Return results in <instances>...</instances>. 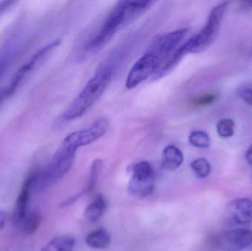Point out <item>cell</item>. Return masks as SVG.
Returning a JSON list of instances; mask_svg holds the SVG:
<instances>
[{
	"mask_svg": "<svg viewBox=\"0 0 252 251\" xmlns=\"http://www.w3.org/2000/svg\"><path fill=\"white\" fill-rule=\"evenodd\" d=\"M154 1H120L108 13L97 33L87 42L84 50L95 53L106 45L117 32L134 22L148 10Z\"/></svg>",
	"mask_w": 252,
	"mask_h": 251,
	"instance_id": "1",
	"label": "cell"
},
{
	"mask_svg": "<svg viewBox=\"0 0 252 251\" xmlns=\"http://www.w3.org/2000/svg\"><path fill=\"white\" fill-rule=\"evenodd\" d=\"M77 149L62 141L50 163L40 170L41 187L56 182L69 172L73 165Z\"/></svg>",
	"mask_w": 252,
	"mask_h": 251,
	"instance_id": "4",
	"label": "cell"
},
{
	"mask_svg": "<svg viewBox=\"0 0 252 251\" xmlns=\"http://www.w3.org/2000/svg\"><path fill=\"white\" fill-rule=\"evenodd\" d=\"M190 166L196 176L199 178H207L211 172V165L204 158L195 159L191 163Z\"/></svg>",
	"mask_w": 252,
	"mask_h": 251,
	"instance_id": "19",
	"label": "cell"
},
{
	"mask_svg": "<svg viewBox=\"0 0 252 251\" xmlns=\"http://www.w3.org/2000/svg\"><path fill=\"white\" fill-rule=\"evenodd\" d=\"M103 166V162L101 159H97L93 162L91 168H90V176H89L87 187H85L84 190L81 192L83 195L87 194V193L93 191L96 184H97V180L100 177V173H101Z\"/></svg>",
	"mask_w": 252,
	"mask_h": 251,
	"instance_id": "18",
	"label": "cell"
},
{
	"mask_svg": "<svg viewBox=\"0 0 252 251\" xmlns=\"http://www.w3.org/2000/svg\"><path fill=\"white\" fill-rule=\"evenodd\" d=\"M231 216L235 223L247 225L252 222V200L241 198L234 200L229 204Z\"/></svg>",
	"mask_w": 252,
	"mask_h": 251,
	"instance_id": "12",
	"label": "cell"
},
{
	"mask_svg": "<svg viewBox=\"0 0 252 251\" xmlns=\"http://www.w3.org/2000/svg\"></svg>",
	"mask_w": 252,
	"mask_h": 251,
	"instance_id": "27",
	"label": "cell"
},
{
	"mask_svg": "<svg viewBox=\"0 0 252 251\" xmlns=\"http://www.w3.org/2000/svg\"><path fill=\"white\" fill-rule=\"evenodd\" d=\"M191 145L198 148H208L210 146V139L207 133L202 131H195L189 136Z\"/></svg>",
	"mask_w": 252,
	"mask_h": 251,
	"instance_id": "20",
	"label": "cell"
},
{
	"mask_svg": "<svg viewBox=\"0 0 252 251\" xmlns=\"http://www.w3.org/2000/svg\"><path fill=\"white\" fill-rule=\"evenodd\" d=\"M37 182L38 171L32 172L24 181L23 185L16 199L13 212V223L16 226H19L28 214V205L31 193L35 187H37Z\"/></svg>",
	"mask_w": 252,
	"mask_h": 251,
	"instance_id": "9",
	"label": "cell"
},
{
	"mask_svg": "<svg viewBox=\"0 0 252 251\" xmlns=\"http://www.w3.org/2000/svg\"><path fill=\"white\" fill-rule=\"evenodd\" d=\"M188 32V28H182L159 35L151 43L148 51L157 55L164 64L179 48L178 47L185 39Z\"/></svg>",
	"mask_w": 252,
	"mask_h": 251,
	"instance_id": "7",
	"label": "cell"
},
{
	"mask_svg": "<svg viewBox=\"0 0 252 251\" xmlns=\"http://www.w3.org/2000/svg\"><path fill=\"white\" fill-rule=\"evenodd\" d=\"M163 66V62L158 56L151 51H147L133 64L127 74L126 86L133 89L151 76H155Z\"/></svg>",
	"mask_w": 252,
	"mask_h": 251,
	"instance_id": "6",
	"label": "cell"
},
{
	"mask_svg": "<svg viewBox=\"0 0 252 251\" xmlns=\"http://www.w3.org/2000/svg\"><path fill=\"white\" fill-rule=\"evenodd\" d=\"M215 100H216V96L214 94H206V95L202 96V97L197 99L195 101V104L196 106H206V105L213 103Z\"/></svg>",
	"mask_w": 252,
	"mask_h": 251,
	"instance_id": "23",
	"label": "cell"
},
{
	"mask_svg": "<svg viewBox=\"0 0 252 251\" xmlns=\"http://www.w3.org/2000/svg\"><path fill=\"white\" fill-rule=\"evenodd\" d=\"M252 245V231L236 228L226 231L219 239V246L228 251H239Z\"/></svg>",
	"mask_w": 252,
	"mask_h": 251,
	"instance_id": "11",
	"label": "cell"
},
{
	"mask_svg": "<svg viewBox=\"0 0 252 251\" xmlns=\"http://www.w3.org/2000/svg\"><path fill=\"white\" fill-rule=\"evenodd\" d=\"M238 95L246 103L252 106V89L251 88H241L238 90Z\"/></svg>",
	"mask_w": 252,
	"mask_h": 251,
	"instance_id": "22",
	"label": "cell"
},
{
	"mask_svg": "<svg viewBox=\"0 0 252 251\" xmlns=\"http://www.w3.org/2000/svg\"><path fill=\"white\" fill-rule=\"evenodd\" d=\"M82 195V193L81 192V193H78V194L74 195L68 197L66 200L62 202L61 206H62V207H67V206H72V204H74V203L80 198V197H81Z\"/></svg>",
	"mask_w": 252,
	"mask_h": 251,
	"instance_id": "24",
	"label": "cell"
},
{
	"mask_svg": "<svg viewBox=\"0 0 252 251\" xmlns=\"http://www.w3.org/2000/svg\"><path fill=\"white\" fill-rule=\"evenodd\" d=\"M115 70L113 63L102 65L61 115L60 120L69 122L84 116L104 94L113 79Z\"/></svg>",
	"mask_w": 252,
	"mask_h": 251,
	"instance_id": "2",
	"label": "cell"
},
{
	"mask_svg": "<svg viewBox=\"0 0 252 251\" xmlns=\"http://www.w3.org/2000/svg\"><path fill=\"white\" fill-rule=\"evenodd\" d=\"M109 126L106 118L100 117L85 129L71 133L65 137L63 141L78 150L79 147L89 145L101 138Z\"/></svg>",
	"mask_w": 252,
	"mask_h": 251,
	"instance_id": "8",
	"label": "cell"
},
{
	"mask_svg": "<svg viewBox=\"0 0 252 251\" xmlns=\"http://www.w3.org/2000/svg\"><path fill=\"white\" fill-rule=\"evenodd\" d=\"M184 162V156L179 147L175 145H168L163 150V168L167 171H175L182 166Z\"/></svg>",
	"mask_w": 252,
	"mask_h": 251,
	"instance_id": "13",
	"label": "cell"
},
{
	"mask_svg": "<svg viewBox=\"0 0 252 251\" xmlns=\"http://www.w3.org/2000/svg\"><path fill=\"white\" fill-rule=\"evenodd\" d=\"M6 223V213L4 211L0 210V231L4 228Z\"/></svg>",
	"mask_w": 252,
	"mask_h": 251,
	"instance_id": "25",
	"label": "cell"
},
{
	"mask_svg": "<svg viewBox=\"0 0 252 251\" xmlns=\"http://www.w3.org/2000/svg\"><path fill=\"white\" fill-rule=\"evenodd\" d=\"M26 39L23 35L16 34L0 50V80L19 57L25 47Z\"/></svg>",
	"mask_w": 252,
	"mask_h": 251,
	"instance_id": "10",
	"label": "cell"
},
{
	"mask_svg": "<svg viewBox=\"0 0 252 251\" xmlns=\"http://www.w3.org/2000/svg\"><path fill=\"white\" fill-rule=\"evenodd\" d=\"M41 221H42V217H41V214L39 212L32 211L31 212H28L26 218L21 223L19 227L22 230V232L28 234V235H31V234H34L36 232L37 230L41 225Z\"/></svg>",
	"mask_w": 252,
	"mask_h": 251,
	"instance_id": "17",
	"label": "cell"
},
{
	"mask_svg": "<svg viewBox=\"0 0 252 251\" xmlns=\"http://www.w3.org/2000/svg\"><path fill=\"white\" fill-rule=\"evenodd\" d=\"M106 209H107V203L106 199L101 195H99L87 206L84 212V218L90 222H95L104 215Z\"/></svg>",
	"mask_w": 252,
	"mask_h": 251,
	"instance_id": "14",
	"label": "cell"
},
{
	"mask_svg": "<svg viewBox=\"0 0 252 251\" xmlns=\"http://www.w3.org/2000/svg\"><path fill=\"white\" fill-rule=\"evenodd\" d=\"M246 159H247V162H249L250 165L252 166V146L249 149L248 151L247 152L246 154Z\"/></svg>",
	"mask_w": 252,
	"mask_h": 251,
	"instance_id": "26",
	"label": "cell"
},
{
	"mask_svg": "<svg viewBox=\"0 0 252 251\" xmlns=\"http://www.w3.org/2000/svg\"><path fill=\"white\" fill-rule=\"evenodd\" d=\"M227 1L215 7L210 12L207 25L198 33L189 38L176 50L170 57V63L176 66L182 59L189 53H201L214 42L219 35L223 15L227 7Z\"/></svg>",
	"mask_w": 252,
	"mask_h": 251,
	"instance_id": "3",
	"label": "cell"
},
{
	"mask_svg": "<svg viewBox=\"0 0 252 251\" xmlns=\"http://www.w3.org/2000/svg\"><path fill=\"white\" fill-rule=\"evenodd\" d=\"M111 238L109 233L104 229H98L88 234L86 243L89 247L95 249H103L110 244Z\"/></svg>",
	"mask_w": 252,
	"mask_h": 251,
	"instance_id": "15",
	"label": "cell"
},
{
	"mask_svg": "<svg viewBox=\"0 0 252 251\" xmlns=\"http://www.w3.org/2000/svg\"><path fill=\"white\" fill-rule=\"evenodd\" d=\"M131 174L128 184V192L139 198L148 197L155 188L156 175L151 164L141 162L130 168Z\"/></svg>",
	"mask_w": 252,
	"mask_h": 251,
	"instance_id": "5",
	"label": "cell"
},
{
	"mask_svg": "<svg viewBox=\"0 0 252 251\" xmlns=\"http://www.w3.org/2000/svg\"><path fill=\"white\" fill-rule=\"evenodd\" d=\"M75 244V239L69 236H62L53 239L40 251H72Z\"/></svg>",
	"mask_w": 252,
	"mask_h": 251,
	"instance_id": "16",
	"label": "cell"
},
{
	"mask_svg": "<svg viewBox=\"0 0 252 251\" xmlns=\"http://www.w3.org/2000/svg\"><path fill=\"white\" fill-rule=\"evenodd\" d=\"M235 122L230 119H222L218 122L217 131L222 138H229L234 134Z\"/></svg>",
	"mask_w": 252,
	"mask_h": 251,
	"instance_id": "21",
	"label": "cell"
}]
</instances>
